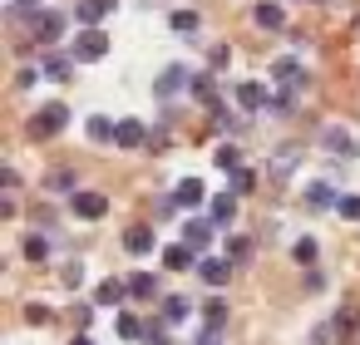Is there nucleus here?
I'll list each match as a JSON object with an SVG mask.
<instances>
[{
	"label": "nucleus",
	"instance_id": "obj_1",
	"mask_svg": "<svg viewBox=\"0 0 360 345\" xmlns=\"http://www.w3.org/2000/svg\"><path fill=\"white\" fill-rule=\"evenodd\" d=\"M70 55H75L79 65H94V60H104V55H109V35H104L99 25H84V30L75 35V45H70Z\"/></svg>",
	"mask_w": 360,
	"mask_h": 345
},
{
	"label": "nucleus",
	"instance_id": "obj_2",
	"mask_svg": "<svg viewBox=\"0 0 360 345\" xmlns=\"http://www.w3.org/2000/svg\"><path fill=\"white\" fill-rule=\"evenodd\" d=\"M65 124H70V109H65V104H45V109L30 119V138H55Z\"/></svg>",
	"mask_w": 360,
	"mask_h": 345
},
{
	"label": "nucleus",
	"instance_id": "obj_3",
	"mask_svg": "<svg viewBox=\"0 0 360 345\" xmlns=\"http://www.w3.org/2000/svg\"><path fill=\"white\" fill-rule=\"evenodd\" d=\"M212 237H217V222H212V217H202V212H193V217L183 222V242H188V247H193L198 256H202V252L212 247Z\"/></svg>",
	"mask_w": 360,
	"mask_h": 345
},
{
	"label": "nucleus",
	"instance_id": "obj_4",
	"mask_svg": "<svg viewBox=\"0 0 360 345\" xmlns=\"http://www.w3.org/2000/svg\"><path fill=\"white\" fill-rule=\"evenodd\" d=\"M65 25H70V15H65V11H35V40H40L45 50H50V45H60Z\"/></svg>",
	"mask_w": 360,
	"mask_h": 345
},
{
	"label": "nucleus",
	"instance_id": "obj_5",
	"mask_svg": "<svg viewBox=\"0 0 360 345\" xmlns=\"http://www.w3.org/2000/svg\"><path fill=\"white\" fill-rule=\"evenodd\" d=\"M232 266H237L232 256H198V276H202L207 286H217V291L232 281Z\"/></svg>",
	"mask_w": 360,
	"mask_h": 345
},
{
	"label": "nucleus",
	"instance_id": "obj_6",
	"mask_svg": "<svg viewBox=\"0 0 360 345\" xmlns=\"http://www.w3.org/2000/svg\"><path fill=\"white\" fill-rule=\"evenodd\" d=\"M70 212L84 217V222H99V217L109 212V197H104V193H75V197H70Z\"/></svg>",
	"mask_w": 360,
	"mask_h": 345
},
{
	"label": "nucleus",
	"instance_id": "obj_7",
	"mask_svg": "<svg viewBox=\"0 0 360 345\" xmlns=\"http://www.w3.org/2000/svg\"><path fill=\"white\" fill-rule=\"evenodd\" d=\"M271 79H276V89H306V70H301V60H276L271 65Z\"/></svg>",
	"mask_w": 360,
	"mask_h": 345
},
{
	"label": "nucleus",
	"instance_id": "obj_8",
	"mask_svg": "<svg viewBox=\"0 0 360 345\" xmlns=\"http://www.w3.org/2000/svg\"><path fill=\"white\" fill-rule=\"evenodd\" d=\"M178 89H193V74H188L183 65H168V70L158 74V84H153V94H158V99H173Z\"/></svg>",
	"mask_w": 360,
	"mask_h": 345
},
{
	"label": "nucleus",
	"instance_id": "obj_9",
	"mask_svg": "<svg viewBox=\"0 0 360 345\" xmlns=\"http://www.w3.org/2000/svg\"><path fill=\"white\" fill-rule=\"evenodd\" d=\"M173 197H178V207H188V212H198V207L207 202V188H202V178H183V183L173 188Z\"/></svg>",
	"mask_w": 360,
	"mask_h": 345
},
{
	"label": "nucleus",
	"instance_id": "obj_10",
	"mask_svg": "<svg viewBox=\"0 0 360 345\" xmlns=\"http://www.w3.org/2000/svg\"><path fill=\"white\" fill-rule=\"evenodd\" d=\"M109 11H119V0H79V6H75V20H79V25H99Z\"/></svg>",
	"mask_w": 360,
	"mask_h": 345
},
{
	"label": "nucleus",
	"instance_id": "obj_11",
	"mask_svg": "<svg viewBox=\"0 0 360 345\" xmlns=\"http://www.w3.org/2000/svg\"><path fill=\"white\" fill-rule=\"evenodd\" d=\"M75 65H79L75 55H45V60H40V74L55 79V84H65V79L75 74Z\"/></svg>",
	"mask_w": 360,
	"mask_h": 345
},
{
	"label": "nucleus",
	"instance_id": "obj_12",
	"mask_svg": "<svg viewBox=\"0 0 360 345\" xmlns=\"http://www.w3.org/2000/svg\"><path fill=\"white\" fill-rule=\"evenodd\" d=\"M114 143H119V148H143V143H148V129H143L139 119H119Z\"/></svg>",
	"mask_w": 360,
	"mask_h": 345
},
{
	"label": "nucleus",
	"instance_id": "obj_13",
	"mask_svg": "<svg viewBox=\"0 0 360 345\" xmlns=\"http://www.w3.org/2000/svg\"><path fill=\"white\" fill-rule=\"evenodd\" d=\"M163 266H168V271H193V266H198V252H193L188 242H173V247H163Z\"/></svg>",
	"mask_w": 360,
	"mask_h": 345
},
{
	"label": "nucleus",
	"instance_id": "obj_14",
	"mask_svg": "<svg viewBox=\"0 0 360 345\" xmlns=\"http://www.w3.org/2000/svg\"><path fill=\"white\" fill-rule=\"evenodd\" d=\"M134 291H129V281H119V276H109V281H99V291H94V306H124Z\"/></svg>",
	"mask_w": 360,
	"mask_h": 345
},
{
	"label": "nucleus",
	"instance_id": "obj_15",
	"mask_svg": "<svg viewBox=\"0 0 360 345\" xmlns=\"http://www.w3.org/2000/svg\"><path fill=\"white\" fill-rule=\"evenodd\" d=\"M207 217H212L217 227H227V222L237 217V193H232V188H227V193H217V197L207 202Z\"/></svg>",
	"mask_w": 360,
	"mask_h": 345
},
{
	"label": "nucleus",
	"instance_id": "obj_16",
	"mask_svg": "<svg viewBox=\"0 0 360 345\" xmlns=\"http://www.w3.org/2000/svg\"><path fill=\"white\" fill-rule=\"evenodd\" d=\"M124 247H129L134 256H148V252L158 247V237H153V227H129V232H124Z\"/></svg>",
	"mask_w": 360,
	"mask_h": 345
},
{
	"label": "nucleus",
	"instance_id": "obj_17",
	"mask_svg": "<svg viewBox=\"0 0 360 345\" xmlns=\"http://www.w3.org/2000/svg\"><path fill=\"white\" fill-rule=\"evenodd\" d=\"M335 202H340V193H335L330 183H311V188H306V207L321 212V207H335Z\"/></svg>",
	"mask_w": 360,
	"mask_h": 345
},
{
	"label": "nucleus",
	"instance_id": "obj_18",
	"mask_svg": "<svg viewBox=\"0 0 360 345\" xmlns=\"http://www.w3.org/2000/svg\"><path fill=\"white\" fill-rule=\"evenodd\" d=\"M252 15H257V25H262V30H281V25H286V11H281V6H271V0H262Z\"/></svg>",
	"mask_w": 360,
	"mask_h": 345
},
{
	"label": "nucleus",
	"instance_id": "obj_19",
	"mask_svg": "<svg viewBox=\"0 0 360 345\" xmlns=\"http://www.w3.org/2000/svg\"><path fill=\"white\" fill-rule=\"evenodd\" d=\"M266 99H271V94H266L262 84H252V79L237 84V104H242V109H266Z\"/></svg>",
	"mask_w": 360,
	"mask_h": 345
},
{
	"label": "nucleus",
	"instance_id": "obj_20",
	"mask_svg": "<svg viewBox=\"0 0 360 345\" xmlns=\"http://www.w3.org/2000/svg\"><path fill=\"white\" fill-rule=\"evenodd\" d=\"M193 315V301L188 296H163V320L168 325H178V320H188Z\"/></svg>",
	"mask_w": 360,
	"mask_h": 345
},
{
	"label": "nucleus",
	"instance_id": "obj_21",
	"mask_svg": "<svg viewBox=\"0 0 360 345\" xmlns=\"http://www.w3.org/2000/svg\"><path fill=\"white\" fill-rule=\"evenodd\" d=\"M321 143H326L330 153H340V158H345V153H355V138H350L345 129H326V134H321Z\"/></svg>",
	"mask_w": 360,
	"mask_h": 345
},
{
	"label": "nucleus",
	"instance_id": "obj_22",
	"mask_svg": "<svg viewBox=\"0 0 360 345\" xmlns=\"http://www.w3.org/2000/svg\"><path fill=\"white\" fill-rule=\"evenodd\" d=\"M129 291H134L139 301H153V296H158V276H148V271H134V276H129Z\"/></svg>",
	"mask_w": 360,
	"mask_h": 345
},
{
	"label": "nucleus",
	"instance_id": "obj_23",
	"mask_svg": "<svg viewBox=\"0 0 360 345\" xmlns=\"http://www.w3.org/2000/svg\"><path fill=\"white\" fill-rule=\"evenodd\" d=\"M84 129H89V138H94V143H114V129H119V124H114V119H104V114H94Z\"/></svg>",
	"mask_w": 360,
	"mask_h": 345
},
{
	"label": "nucleus",
	"instance_id": "obj_24",
	"mask_svg": "<svg viewBox=\"0 0 360 345\" xmlns=\"http://www.w3.org/2000/svg\"><path fill=\"white\" fill-rule=\"evenodd\" d=\"M114 330H119L124 340H143V320H139L134 311H119V320H114Z\"/></svg>",
	"mask_w": 360,
	"mask_h": 345
},
{
	"label": "nucleus",
	"instance_id": "obj_25",
	"mask_svg": "<svg viewBox=\"0 0 360 345\" xmlns=\"http://www.w3.org/2000/svg\"><path fill=\"white\" fill-rule=\"evenodd\" d=\"M193 99H202L207 109H217V89H212V74H193Z\"/></svg>",
	"mask_w": 360,
	"mask_h": 345
},
{
	"label": "nucleus",
	"instance_id": "obj_26",
	"mask_svg": "<svg viewBox=\"0 0 360 345\" xmlns=\"http://www.w3.org/2000/svg\"><path fill=\"white\" fill-rule=\"evenodd\" d=\"M168 25H173L178 35H193V30H198L202 20H198V11H173V20H168Z\"/></svg>",
	"mask_w": 360,
	"mask_h": 345
},
{
	"label": "nucleus",
	"instance_id": "obj_27",
	"mask_svg": "<svg viewBox=\"0 0 360 345\" xmlns=\"http://www.w3.org/2000/svg\"><path fill=\"white\" fill-rule=\"evenodd\" d=\"M25 256H30V261H45V256H50V237L30 232V237H25Z\"/></svg>",
	"mask_w": 360,
	"mask_h": 345
},
{
	"label": "nucleus",
	"instance_id": "obj_28",
	"mask_svg": "<svg viewBox=\"0 0 360 345\" xmlns=\"http://www.w3.org/2000/svg\"><path fill=\"white\" fill-rule=\"evenodd\" d=\"M202 320H207V330H222V325H227V306H222V301H207V306H202Z\"/></svg>",
	"mask_w": 360,
	"mask_h": 345
},
{
	"label": "nucleus",
	"instance_id": "obj_29",
	"mask_svg": "<svg viewBox=\"0 0 360 345\" xmlns=\"http://www.w3.org/2000/svg\"><path fill=\"white\" fill-rule=\"evenodd\" d=\"M143 340H148V345H173V340H168V320H163V315L148 320V325H143Z\"/></svg>",
	"mask_w": 360,
	"mask_h": 345
},
{
	"label": "nucleus",
	"instance_id": "obj_30",
	"mask_svg": "<svg viewBox=\"0 0 360 345\" xmlns=\"http://www.w3.org/2000/svg\"><path fill=\"white\" fill-rule=\"evenodd\" d=\"M217 168H222V173H237V168H242V153H237L232 143H222V148H217Z\"/></svg>",
	"mask_w": 360,
	"mask_h": 345
},
{
	"label": "nucleus",
	"instance_id": "obj_31",
	"mask_svg": "<svg viewBox=\"0 0 360 345\" xmlns=\"http://www.w3.org/2000/svg\"><path fill=\"white\" fill-rule=\"evenodd\" d=\"M291 256H296L301 266H311V261H316V237H296V247H291Z\"/></svg>",
	"mask_w": 360,
	"mask_h": 345
},
{
	"label": "nucleus",
	"instance_id": "obj_32",
	"mask_svg": "<svg viewBox=\"0 0 360 345\" xmlns=\"http://www.w3.org/2000/svg\"><path fill=\"white\" fill-rule=\"evenodd\" d=\"M335 212H340L345 222H360V197H355V193H340V202H335Z\"/></svg>",
	"mask_w": 360,
	"mask_h": 345
},
{
	"label": "nucleus",
	"instance_id": "obj_33",
	"mask_svg": "<svg viewBox=\"0 0 360 345\" xmlns=\"http://www.w3.org/2000/svg\"><path fill=\"white\" fill-rule=\"evenodd\" d=\"M227 178H232V183H227V188H232V193H237V197H242V193H252V183H257V178H252V173H247V168H237V173H227Z\"/></svg>",
	"mask_w": 360,
	"mask_h": 345
},
{
	"label": "nucleus",
	"instance_id": "obj_34",
	"mask_svg": "<svg viewBox=\"0 0 360 345\" xmlns=\"http://www.w3.org/2000/svg\"><path fill=\"white\" fill-rule=\"evenodd\" d=\"M227 256H232V261H247V256H252V242H247V237H227Z\"/></svg>",
	"mask_w": 360,
	"mask_h": 345
},
{
	"label": "nucleus",
	"instance_id": "obj_35",
	"mask_svg": "<svg viewBox=\"0 0 360 345\" xmlns=\"http://www.w3.org/2000/svg\"><path fill=\"white\" fill-rule=\"evenodd\" d=\"M266 114H291V89L271 94V99H266Z\"/></svg>",
	"mask_w": 360,
	"mask_h": 345
},
{
	"label": "nucleus",
	"instance_id": "obj_36",
	"mask_svg": "<svg viewBox=\"0 0 360 345\" xmlns=\"http://www.w3.org/2000/svg\"><path fill=\"white\" fill-rule=\"evenodd\" d=\"M311 340H316V345H330V340H335V325H316Z\"/></svg>",
	"mask_w": 360,
	"mask_h": 345
},
{
	"label": "nucleus",
	"instance_id": "obj_37",
	"mask_svg": "<svg viewBox=\"0 0 360 345\" xmlns=\"http://www.w3.org/2000/svg\"><path fill=\"white\" fill-rule=\"evenodd\" d=\"M173 212H178V197H173V193H168V197H158V217H173Z\"/></svg>",
	"mask_w": 360,
	"mask_h": 345
},
{
	"label": "nucleus",
	"instance_id": "obj_38",
	"mask_svg": "<svg viewBox=\"0 0 360 345\" xmlns=\"http://www.w3.org/2000/svg\"><path fill=\"white\" fill-rule=\"evenodd\" d=\"M25 320H30V325H45V320H50V311H45V306H30V311H25Z\"/></svg>",
	"mask_w": 360,
	"mask_h": 345
},
{
	"label": "nucleus",
	"instance_id": "obj_39",
	"mask_svg": "<svg viewBox=\"0 0 360 345\" xmlns=\"http://www.w3.org/2000/svg\"><path fill=\"white\" fill-rule=\"evenodd\" d=\"M70 183H75V173H65V168H60V173H50V188H70Z\"/></svg>",
	"mask_w": 360,
	"mask_h": 345
},
{
	"label": "nucleus",
	"instance_id": "obj_40",
	"mask_svg": "<svg viewBox=\"0 0 360 345\" xmlns=\"http://www.w3.org/2000/svg\"><path fill=\"white\" fill-rule=\"evenodd\" d=\"M70 345H94V340H89V335H84V330H79V335H75V340H70Z\"/></svg>",
	"mask_w": 360,
	"mask_h": 345
},
{
	"label": "nucleus",
	"instance_id": "obj_41",
	"mask_svg": "<svg viewBox=\"0 0 360 345\" xmlns=\"http://www.w3.org/2000/svg\"><path fill=\"white\" fill-rule=\"evenodd\" d=\"M212 345H217V340H212Z\"/></svg>",
	"mask_w": 360,
	"mask_h": 345
}]
</instances>
